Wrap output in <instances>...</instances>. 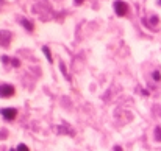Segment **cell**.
Segmentation results:
<instances>
[{
    "label": "cell",
    "mask_w": 161,
    "mask_h": 151,
    "mask_svg": "<svg viewBox=\"0 0 161 151\" xmlns=\"http://www.w3.org/2000/svg\"><path fill=\"white\" fill-rule=\"evenodd\" d=\"M114 11H116L117 16L124 17V16L128 13V5H127L125 2H122V0H116V2H114Z\"/></svg>",
    "instance_id": "cell-1"
},
{
    "label": "cell",
    "mask_w": 161,
    "mask_h": 151,
    "mask_svg": "<svg viewBox=\"0 0 161 151\" xmlns=\"http://www.w3.org/2000/svg\"><path fill=\"white\" fill-rule=\"evenodd\" d=\"M0 114H2V117H3L5 120L11 122V120H14V118H16L17 111H16L14 107H3V109H0Z\"/></svg>",
    "instance_id": "cell-2"
},
{
    "label": "cell",
    "mask_w": 161,
    "mask_h": 151,
    "mask_svg": "<svg viewBox=\"0 0 161 151\" xmlns=\"http://www.w3.org/2000/svg\"><path fill=\"white\" fill-rule=\"evenodd\" d=\"M14 87L11 86V84H0V97H3V98H9V97H13L14 95Z\"/></svg>",
    "instance_id": "cell-3"
},
{
    "label": "cell",
    "mask_w": 161,
    "mask_h": 151,
    "mask_svg": "<svg viewBox=\"0 0 161 151\" xmlns=\"http://www.w3.org/2000/svg\"><path fill=\"white\" fill-rule=\"evenodd\" d=\"M9 42H11V33H9V31H6V30L0 31V45L8 47V45H9Z\"/></svg>",
    "instance_id": "cell-4"
},
{
    "label": "cell",
    "mask_w": 161,
    "mask_h": 151,
    "mask_svg": "<svg viewBox=\"0 0 161 151\" xmlns=\"http://www.w3.org/2000/svg\"><path fill=\"white\" fill-rule=\"evenodd\" d=\"M20 23H22V27H24L27 31H33V30H35L33 22H30V20H27V19H22V20H20Z\"/></svg>",
    "instance_id": "cell-5"
},
{
    "label": "cell",
    "mask_w": 161,
    "mask_h": 151,
    "mask_svg": "<svg viewBox=\"0 0 161 151\" xmlns=\"http://www.w3.org/2000/svg\"><path fill=\"white\" fill-rule=\"evenodd\" d=\"M42 51L46 53V58H47V61H49V62H52V55H50L49 47H47V45H44V47H42Z\"/></svg>",
    "instance_id": "cell-6"
},
{
    "label": "cell",
    "mask_w": 161,
    "mask_h": 151,
    "mask_svg": "<svg viewBox=\"0 0 161 151\" xmlns=\"http://www.w3.org/2000/svg\"><path fill=\"white\" fill-rule=\"evenodd\" d=\"M155 137H157L158 142H161V128H157V129H155Z\"/></svg>",
    "instance_id": "cell-7"
},
{
    "label": "cell",
    "mask_w": 161,
    "mask_h": 151,
    "mask_svg": "<svg viewBox=\"0 0 161 151\" xmlns=\"http://www.w3.org/2000/svg\"><path fill=\"white\" fill-rule=\"evenodd\" d=\"M153 80H155V81H160L161 80V73L158 72V70H155V72H153Z\"/></svg>",
    "instance_id": "cell-8"
},
{
    "label": "cell",
    "mask_w": 161,
    "mask_h": 151,
    "mask_svg": "<svg viewBox=\"0 0 161 151\" xmlns=\"http://www.w3.org/2000/svg\"><path fill=\"white\" fill-rule=\"evenodd\" d=\"M17 151H30V150H28V147H27V145H24V143H20V145L17 147Z\"/></svg>",
    "instance_id": "cell-9"
},
{
    "label": "cell",
    "mask_w": 161,
    "mask_h": 151,
    "mask_svg": "<svg viewBox=\"0 0 161 151\" xmlns=\"http://www.w3.org/2000/svg\"><path fill=\"white\" fill-rule=\"evenodd\" d=\"M150 23H152V25H157V23H158V16H152Z\"/></svg>",
    "instance_id": "cell-10"
},
{
    "label": "cell",
    "mask_w": 161,
    "mask_h": 151,
    "mask_svg": "<svg viewBox=\"0 0 161 151\" xmlns=\"http://www.w3.org/2000/svg\"><path fill=\"white\" fill-rule=\"evenodd\" d=\"M11 64H13L14 67H19V65H20V61H19V59H13V61H11Z\"/></svg>",
    "instance_id": "cell-11"
},
{
    "label": "cell",
    "mask_w": 161,
    "mask_h": 151,
    "mask_svg": "<svg viewBox=\"0 0 161 151\" xmlns=\"http://www.w3.org/2000/svg\"><path fill=\"white\" fill-rule=\"evenodd\" d=\"M2 62H5V64L9 62V58H8V56H2Z\"/></svg>",
    "instance_id": "cell-12"
},
{
    "label": "cell",
    "mask_w": 161,
    "mask_h": 151,
    "mask_svg": "<svg viewBox=\"0 0 161 151\" xmlns=\"http://www.w3.org/2000/svg\"><path fill=\"white\" fill-rule=\"evenodd\" d=\"M83 2H85V0H75V3H77V5H81Z\"/></svg>",
    "instance_id": "cell-13"
},
{
    "label": "cell",
    "mask_w": 161,
    "mask_h": 151,
    "mask_svg": "<svg viewBox=\"0 0 161 151\" xmlns=\"http://www.w3.org/2000/svg\"><path fill=\"white\" fill-rule=\"evenodd\" d=\"M114 151H122V148L120 147H114Z\"/></svg>",
    "instance_id": "cell-14"
},
{
    "label": "cell",
    "mask_w": 161,
    "mask_h": 151,
    "mask_svg": "<svg viewBox=\"0 0 161 151\" xmlns=\"http://www.w3.org/2000/svg\"><path fill=\"white\" fill-rule=\"evenodd\" d=\"M9 151H17V150H14V148H11V150H9Z\"/></svg>",
    "instance_id": "cell-15"
},
{
    "label": "cell",
    "mask_w": 161,
    "mask_h": 151,
    "mask_svg": "<svg viewBox=\"0 0 161 151\" xmlns=\"http://www.w3.org/2000/svg\"><path fill=\"white\" fill-rule=\"evenodd\" d=\"M160 5H161V0H160Z\"/></svg>",
    "instance_id": "cell-16"
}]
</instances>
